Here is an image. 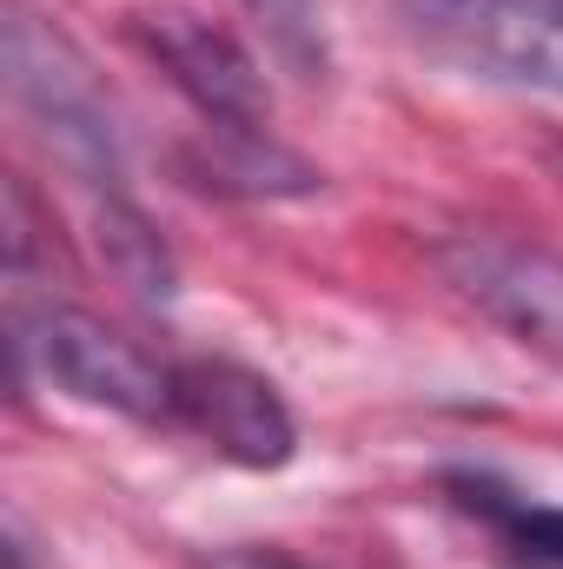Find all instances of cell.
<instances>
[{"label": "cell", "instance_id": "cell-6", "mask_svg": "<svg viewBox=\"0 0 563 569\" xmlns=\"http://www.w3.org/2000/svg\"><path fill=\"white\" fill-rule=\"evenodd\" d=\"M172 425H186L199 443H213L226 463H246V470H279L298 450V425L285 398L233 358L172 365Z\"/></svg>", "mask_w": 563, "mask_h": 569}, {"label": "cell", "instance_id": "cell-4", "mask_svg": "<svg viewBox=\"0 0 563 569\" xmlns=\"http://www.w3.org/2000/svg\"><path fill=\"white\" fill-rule=\"evenodd\" d=\"M47 385H60L67 398L80 405H100V411H120V418H172V365H159L146 345H134L127 331L100 325L93 311H73V305H47L33 318V338H20Z\"/></svg>", "mask_w": 563, "mask_h": 569}, {"label": "cell", "instance_id": "cell-9", "mask_svg": "<svg viewBox=\"0 0 563 569\" xmlns=\"http://www.w3.org/2000/svg\"><path fill=\"white\" fill-rule=\"evenodd\" d=\"M457 490H471L464 503H471V510H484V517H497V530H504L524 557L563 569V510H551V503H517V497H497L491 483H457Z\"/></svg>", "mask_w": 563, "mask_h": 569}, {"label": "cell", "instance_id": "cell-7", "mask_svg": "<svg viewBox=\"0 0 563 569\" xmlns=\"http://www.w3.org/2000/svg\"><path fill=\"white\" fill-rule=\"evenodd\" d=\"M93 246H100L107 272L127 284L134 298H146V305L172 298V252H166V239L152 232V219H146L140 206H127L120 192H107V199L93 206Z\"/></svg>", "mask_w": 563, "mask_h": 569}, {"label": "cell", "instance_id": "cell-5", "mask_svg": "<svg viewBox=\"0 0 563 569\" xmlns=\"http://www.w3.org/2000/svg\"><path fill=\"white\" fill-rule=\"evenodd\" d=\"M437 272L451 279L464 305H477V318H491L537 358L563 365V252L464 232V239L437 246Z\"/></svg>", "mask_w": 563, "mask_h": 569}, {"label": "cell", "instance_id": "cell-10", "mask_svg": "<svg viewBox=\"0 0 563 569\" xmlns=\"http://www.w3.org/2000/svg\"><path fill=\"white\" fill-rule=\"evenodd\" d=\"M199 569H298V563L279 557V550H253V543H246V550H213Z\"/></svg>", "mask_w": 563, "mask_h": 569}, {"label": "cell", "instance_id": "cell-2", "mask_svg": "<svg viewBox=\"0 0 563 569\" xmlns=\"http://www.w3.org/2000/svg\"><path fill=\"white\" fill-rule=\"evenodd\" d=\"M127 27H134L146 60L199 107L206 127H219V133H266V120H273L266 73L219 20H206V13H192L179 0H152V7H134Z\"/></svg>", "mask_w": 563, "mask_h": 569}, {"label": "cell", "instance_id": "cell-3", "mask_svg": "<svg viewBox=\"0 0 563 569\" xmlns=\"http://www.w3.org/2000/svg\"><path fill=\"white\" fill-rule=\"evenodd\" d=\"M7 87H13V100L40 120V133L60 146L73 166H87L107 186L120 179V127L107 113L100 80L87 73V60L53 27H40L20 7L7 13Z\"/></svg>", "mask_w": 563, "mask_h": 569}, {"label": "cell", "instance_id": "cell-1", "mask_svg": "<svg viewBox=\"0 0 563 569\" xmlns=\"http://www.w3.org/2000/svg\"><path fill=\"white\" fill-rule=\"evenodd\" d=\"M431 60L491 80L563 93V0H398Z\"/></svg>", "mask_w": 563, "mask_h": 569}, {"label": "cell", "instance_id": "cell-8", "mask_svg": "<svg viewBox=\"0 0 563 569\" xmlns=\"http://www.w3.org/2000/svg\"><path fill=\"white\" fill-rule=\"evenodd\" d=\"M206 186L253 192V199H292V192H312V186H318V172H312L298 152H285L273 133H219V127H213Z\"/></svg>", "mask_w": 563, "mask_h": 569}]
</instances>
